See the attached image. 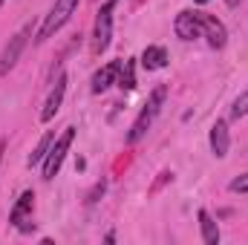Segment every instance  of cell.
<instances>
[{"label":"cell","mask_w":248,"mask_h":245,"mask_svg":"<svg viewBox=\"0 0 248 245\" xmlns=\"http://www.w3.org/2000/svg\"><path fill=\"white\" fill-rule=\"evenodd\" d=\"M165 95H168V90L165 87H156L153 92H150V98H147V104H144V110L139 113V119L133 122V127H130V133H127V141L130 144H136L144 133H147V127L153 124V119H156V113L162 110V104H165Z\"/></svg>","instance_id":"obj_1"},{"label":"cell","mask_w":248,"mask_h":245,"mask_svg":"<svg viewBox=\"0 0 248 245\" xmlns=\"http://www.w3.org/2000/svg\"><path fill=\"white\" fill-rule=\"evenodd\" d=\"M78 3H81V0H55V6L49 9V15L44 17V26L38 29V38H35V41H38V44H46L63 23L72 17V12L78 9Z\"/></svg>","instance_id":"obj_2"},{"label":"cell","mask_w":248,"mask_h":245,"mask_svg":"<svg viewBox=\"0 0 248 245\" xmlns=\"http://www.w3.org/2000/svg\"><path fill=\"white\" fill-rule=\"evenodd\" d=\"M72 138H75V127H66L61 133V138L52 141V147H49V153H46V159H44V179H46V182L58 176V170H61V165H63V156H66L69 147H72Z\"/></svg>","instance_id":"obj_3"},{"label":"cell","mask_w":248,"mask_h":245,"mask_svg":"<svg viewBox=\"0 0 248 245\" xmlns=\"http://www.w3.org/2000/svg\"><path fill=\"white\" fill-rule=\"evenodd\" d=\"M119 0H107L101 9H98V17H95V32H93V52L101 55L107 46H110V38H113V9H116Z\"/></svg>","instance_id":"obj_4"},{"label":"cell","mask_w":248,"mask_h":245,"mask_svg":"<svg viewBox=\"0 0 248 245\" xmlns=\"http://www.w3.org/2000/svg\"><path fill=\"white\" fill-rule=\"evenodd\" d=\"M29 35H32V26L26 23L17 35H12L9 38V44L3 46V55H0V75H6L15 63H17V58H20V52L26 49V41H29Z\"/></svg>","instance_id":"obj_5"},{"label":"cell","mask_w":248,"mask_h":245,"mask_svg":"<svg viewBox=\"0 0 248 245\" xmlns=\"http://www.w3.org/2000/svg\"><path fill=\"white\" fill-rule=\"evenodd\" d=\"M196 15H199V23H202V35L208 38V44H211L214 49H222V46L228 44V32H225L222 20H217L214 15H205V12H196Z\"/></svg>","instance_id":"obj_6"},{"label":"cell","mask_w":248,"mask_h":245,"mask_svg":"<svg viewBox=\"0 0 248 245\" xmlns=\"http://www.w3.org/2000/svg\"><path fill=\"white\" fill-rule=\"evenodd\" d=\"M173 29H176V38H182V41L202 38V23H199L196 12H179L176 20H173Z\"/></svg>","instance_id":"obj_7"},{"label":"cell","mask_w":248,"mask_h":245,"mask_svg":"<svg viewBox=\"0 0 248 245\" xmlns=\"http://www.w3.org/2000/svg\"><path fill=\"white\" fill-rule=\"evenodd\" d=\"M63 92H66V75L61 72V75L55 78V87H52L49 95H46V104H44V110H41V122H52V119H55V113L61 110Z\"/></svg>","instance_id":"obj_8"},{"label":"cell","mask_w":248,"mask_h":245,"mask_svg":"<svg viewBox=\"0 0 248 245\" xmlns=\"http://www.w3.org/2000/svg\"><path fill=\"white\" fill-rule=\"evenodd\" d=\"M119 72H122V61H110L104 63L95 75H93V92L98 95V92H104V90H110L116 81H119Z\"/></svg>","instance_id":"obj_9"},{"label":"cell","mask_w":248,"mask_h":245,"mask_svg":"<svg viewBox=\"0 0 248 245\" xmlns=\"http://www.w3.org/2000/svg\"><path fill=\"white\" fill-rule=\"evenodd\" d=\"M228 147H231V136H228V124L217 122L211 127V150L217 159H225L228 156Z\"/></svg>","instance_id":"obj_10"},{"label":"cell","mask_w":248,"mask_h":245,"mask_svg":"<svg viewBox=\"0 0 248 245\" xmlns=\"http://www.w3.org/2000/svg\"><path fill=\"white\" fill-rule=\"evenodd\" d=\"M32 205H35V193H32V190H23V193H20V199L15 202L12 214H9V222H15L17 228H23L26 216L32 214Z\"/></svg>","instance_id":"obj_11"},{"label":"cell","mask_w":248,"mask_h":245,"mask_svg":"<svg viewBox=\"0 0 248 245\" xmlns=\"http://www.w3.org/2000/svg\"><path fill=\"white\" fill-rule=\"evenodd\" d=\"M165 63H168V52H165V46H147V49L141 52V66H144L147 72L162 69Z\"/></svg>","instance_id":"obj_12"},{"label":"cell","mask_w":248,"mask_h":245,"mask_svg":"<svg viewBox=\"0 0 248 245\" xmlns=\"http://www.w3.org/2000/svg\"><path fill=\"white\" fill-rule=\"evenodd\" d=\"M196 216H199V228H202V240H205L208 245H219V228H217V222H214V216H211V214H208L205 208H202V211H199Z\"/></svg>","instance_id":"obj_13"},{"label":"cell","mask_w":248,"mask_h":245,"mask_svg":"<svg viewBox=\"0 0 248 245\" xmlns=\"http://www.w3.org/2000/svg\"><path fill=\"white\" fill-rule=\"evenodd\" d=\"M52 141H55V136L52 133H46L41 141H38V147H35V153H29V159H26V165L29 168H35V165H44V159H46V153H49V147H52Z\"/></svg>","instance_id":"obj_14"},{"label":"cell","mask_w":248,"mask_h":245,"mask_svg":"<svg viewBox=\"0 0 248 245\" xmlns=\"http://www.w3.org/2000/svg\"><path fill=\"white\" fill-rule=\"evenodd\" d=\"M122 90H136V61H124L122 63V72H119V81H116Z\"/></svg>","instance_id":"obj_15"},{"label":"cell","mask_w":248,"mask_h":245,"mask_svg":"<svg viewBox=\"0 0 248 245\" xmlns=\"http://www.w3.org/2000/svg\"><path fill=\"white\" fill-rule=\"evenodd\" d=\"M243 116H248V90L234 101V107H231V119H243Z\"/></svg>","instance_id":"obj_16"},{"label":"cell","mask_w":248,"mask_h":245,"mask_svg":"<svg viewBox=\"0 0 248 245\" xmlns=\"http://www.w3.org/2000/svg\"><path fill=\"white\" fill-rule=\"evenodd\" d=\"M231 193H248V173L237 176V179L231 182Z\"/></svg>","instance_id":"obj_17"},{"label":"cell","mask_w":248,"mask_h":245,"mask_svg":"<svg viewBox=\"0 0 248 245\" xmlns=\"http://www.w3.org/2000/svg\"><path fill=\"white\" fill-rule=\"evenodd\" d=\"M98 193H104V182L93 187V193H90V199H87V202H95V199H98Z\"/></svg>","instance_id":"obj_18"},{"label":"cell","mask_w":248,"mask_h":245,"mask_svg":"<svg viewBox=\"0 0 248 245\" xmlns=\"http://www.w3.org/2000/svg\"><path fill=\"white\" fill-rule=\"evenodd\" d=\"M225 3H228V6H231V9H234V6H240V3H243V0H225Z\"/></svg>","instance_id":"obj_19"},{"label":"cell","mask_w":248,"mask_h":245,"mask_svg":"<svg viewBox=\"0 0 248 245\" xmlns=\"http://www.w3.org/2000/svg\"><path fill=\"white\" fill-rule=\"evenodd\" d=\"M193 3H199V6H205V3H211V0H193Z\"/></svg>","instance_id":"obj_20"},{"label":"cell","mask_w":248,"mask_h":245,"mask_svg":"<svg viewBox=\"0 0 248 245\" xmlns=\"http://www.w3.org/2000/svg\"><path fill=\"white\" fill-rule=\"evenodd\" d=\"M3 3H6V0H0V6H3Z\"/></svg>","instance_id":"obj_21"}]
</instances>
